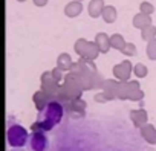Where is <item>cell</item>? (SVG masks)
<instances>
[{
  "mask_svg": "<svg viewBox=\"0 0 156 151\" xmlns=\"http://www.w3.org/2000/svg\"><path fill=\"white\" fill-rule=\"evenodd\" d=\"M63 115H64V105L57 101H51L41 112H38V119L37 122L31 125V130L32 131H49L61 122Z\"/></svg>",
  "mask_w": 156,
  "mask_h": 151,
  "instance_id": "obj_1",
  "label": "cell"
},
{
  "mask_svg": "<svg viewBox=\"0 0 156 151\" xmlns=\"http://www.w3.org/2000/svg\"><path fill=\"white\" fill-rule=\"evenodd\" d=\"M83 89L80 86V81H78V77L70 72H67L64 75V81L61 83L60 92L54 96V101L60 102V104H67L69 101H75V99H80L83 95Z\"/></svg>",
  "mask_w": 156,
  "mask_h": 151,
  "instance_id": "obj_2",
  "label": "cell"
},
{
  "mask_svg": "<svg viewBox=\"0 0 156 151\" xmlns=\"http://www.w3.org/2000/svg\"><path fill=\"white\" fill-rule=\"evenodd\" d=\"M29 133L26 131L25 127L19 125V124H14V125H9L8 127V131H6V140H8V145H11L12 148H22L25 146L26 142H29Z\"/></svg>",
  "mask_w": 156,
  "mask_h": 151,
  "instance_id": "obj_3",
  "label": "cell"
},
{
  "mask_svg": "<svg viewBox=\"0 0 156 151\" xmlns=\"http://www.w3.org/2000/svg\"><path fill=\"white\" fill-rule=\"evenodd\" d=\"M112 72L115 75V80H118L121 83H127V81H130V77L133 73V66L129 60H124V61L115 64Z\"/></svg>",
  "mask_w": 156,
  "mask_h": 151,
  "instance_id": "obj_4",
  "label": "cell"
},
{
  "mask_svg": "<svg viewBox=\"0 0 156 151\" xmlns=\"http://www.w3.org/2000/svg\"><path fill=\"white\" fill-rule=\"evenodd\" d=\"M86 107H87L86 101L80 98V99L69 101L67 104H64V112L73 119H81L86 115Z\"/></svg>",
  "mask_w": 156,
  "mask_h": 151,
  "instance_id": "obj_5",
  "label": "cell"
},
{
  "mask_svg": "<svg viewBox=\"0 0 156 151\" xmlns=\"http://www.w3.org/2000/svg\"><path fill=\"white\" fill-rule=\"evenodd\" d=\"M40 84H41V89H40V90H43L44 93H48V95L52 96V98L60 92V87H61V84L57 83V81L52 78L51 72H43V73H41Z\"/></svg>",
  "mask_w": 156,
  "mask_h": 151,
  "instance_id": "obj_6",
  "label": "cell"
},
{
  "mask_svg": "<svg viewBox=\"0 0 156 151\" xmlns=\"http://www.w3.org/2000/svg\"><path fill=\"white\" fill-rule=\"evenodd\" d=\"M48 137L44 131H32L29 136V149L31 151H46Z\"/></svg>",
  "mask_w": 156,
  "mask_h": 151,
  "instance_id": "obj_7",
  "label": "cell"
},
{
  "mask_svg": "<svg viewBox=\"0 0 156 151\" xmlns=\"http://www.w3.org/2000/svg\"><path fill=\"white\" fill-rule=\"evenodd\" d=\"M130 119L133 122V125L136 128H142L144 125H147V119H148V115L144 108H138V110H132L130 112Z\"/></svg>",
  "mask_w": 156,
  "mask_h": 151,
  "instance_id": "obj_8",
  "label": "cell"
},
{
  "mask_svg": "<svg viewBox=\"0 0 156 151\" xmlns=\"http://www.w3.org/2000/svg\"><path fill=\"white\" fill-rule=\"evenodd\" d=\"M32 101H34V104H35V108H37L38 112H41L51 101H54V98L49 96L48 93H44L43 90H37V92L32 95Z\"/></svg>",
  "mask_w": 156,
  "mask_h": 151,
  "instance_id": "obj_9",
  "label": "cell"
},
{
  "mask_svg": "<svg viewBox=\"0 0 156 151\" xmlns=\"http://www.w3.org/2000/svg\"><path fill=\"white\" fill-rule=\"evenodd\" d=\"M129 83V99L133 102H141L144 99V92L139 87L138 81H127Z\"/></svg>",
  "mask_w": 156,
  "mask_h": 151,
  "instance_id": "obj_10",
  "label": "cell"
},
{
  "mask_svg": "<svg viewBox=\"0 0 156 151\" xmlns=\"http://www.w3.org/2000/svg\"><path fill=\"white\" fill-rule=\"evenodd\" d=\"M104 6H106L104 0H90L87 5V12L92 19H98V17H101Z\"/></svg>",
  "mask_w": 156,
  "mask_h": 151,
  "instance_id": "obj_11",
  "label": "cell"
},
{
  "mask_svg": "<svg viewBox=\"0 0 156 151\" xmlns=\"http://www.w3.org/2000/svg\"><path fill=\"white\" fill-rule=\"evenodd\" d=\"M94 41L97 43V46H98V49H100L101 53H107L109 49L112 47V46H110V37H109L106 32H100V34H97Z\"/></svg>",
  "mask_w": 156,
  "mask_h": 151,
  "instance_id": "obj_12",
  "label": "cell"
},
{
  "mask_svg": "<svg viewBox=\"0 0 156 151\" xmlns=\"http://www.w3.org/2000/svg\"><path fill=\"white\" fill-rule=\"evenodd\" d=\"M81 11H83V5H81L80 0L69 2V3L64 6V14H66V17H70V19L78 17V15L81 14Z\"/></svg>",
  "mask_w": 156,
  "mask_h": 151,
  "instance_id": "obj_13",
  "label": "cell"
},
{
  "mask_svg": "<svg viewBox=\"0 0 156 151\" xmlns=\"http://www.w3.org/2000/svg\"><path fill=\"white\" fill-rule=\"evenodd\" d=\"M139 131H141L142 139L147 140V143H151V145L156 143V128H154L151 124L144 125L142 128H139Z\"/></svg>",
  "mask_w": 156,
  "mask_h": 151,
  "instance_id": "obj_14",
  "label": "cell"
},
{
  "mask_svg": "<svg viewBox=\"0 0 156 151\" xmlns=\"http://www.w3.org/2000/svg\"><path fill=\"white\" fill-rule=\"evenodd\" d=\"M133 26L136 28V29H144V28H147V26H150L151 25V19H150V15H147V14H142V12H138V14H135V17H133Z\"/></svg>",
  "mask_w": 156,
  "mask_h": 151,
  "instance_id": "obj_15",
  "label": "cell"
},
{
  "mask_svg": "<svg viewBox=\"0 0 156 151\" xmlns=\"http://www.w3.org/2000/svg\"><path fill=\"white\" fill-rule=\"evenodd\" d=\"M72 66H73V61H72L69 53L63 52V53L58 55V58H57V67L58 69H61L63 72H69Z\"/></svg>",
  "mask_w": 156,
  "mask_h": 151,
  "instance_id": "obj_16",
  "label": "cell"
},
{
  "mask_svg": "<svg viewBox=\"0 0 156 151\" xmlns=\"http://www.w3.org/2000/svg\"><path fill=\"white\" fill-rule=\"evenodd\" d=\"M118 87H119V81L118 80H106L104 81V86H103V92L109 93L115 99L116 98V93H118Z\"/></svg>",
  "mask_w": 156,
  "mask_h": 151,
  "instance_id": "obj_17",
  "label": "cell"
},
{
  "mask_svg": "<svg viewBox=\"0 0 156 151\" xmlns=\"http://www.w3.org/2000/svg\"><path fill=\"white\" fill-rule=\"evenodd\" d=\"M78 64H80V67H81V73H95L97 72V66H95L94 60L81 57L80 60H78Z\"/></svg>",
  "mask_w": 156,
  "mask_h": 151,
  "instance_id": "obj_18",
  "label": "cell"
},
{
  "mask_svg": "<svg viewBox=\"0 0 156 151\" xmlns=\"http://www.w3.org/2000/svg\"><path fill=\"white\" fill-rule=\"evenodd\" d=\"M116 15H118V12H116L115 6H112V5L104 6L103 14H101V17H103V20H104L106 23H113V22L116 20Z\"/></svg>",
  "mask_w": 156,
  "mask_h": 151,
  "instance_id": "obj_19",
  "label": "cell"
},
{
  "mask_svg": "<svg viewBox=\"0 0 156 151\" xmlns=\"http://www.w3.org/2000/svg\"><path fill=\"white\" fill-rule=\"evenodd\" d=\"M98 53H101V52H100L97 43H95V41H89V43H87V47H86V50H84V53H83V57L95 61V58L98 57Z\"/></svg>",
  "mask_w": 156,
  "mask_h": 151,
  "instance_id": "obj_20",
  "label": "cell"
},
{
  "mask_svg": "<svg viewBox=\"0 0 156 151\" xmlns=\"http://www.w3.org/2000/svg\"><path fill=\"white\" fill-rule=\"evenodd\" d=\"M126 44H127V43H126V40H124V37H122L121 34H113V35H110V46H112L113 49L122 50Z\"/></svg>",
  "mask_w": 156,
  "mask_h": 151,
  "instance_id": "obj_21",
  "label": "cell"
},
{
  "mask_svg": "<svg viewBox=\"0 0 156 151\" xmlns=\"http://www.w3.org/2000/svg\"><path fill=\"white\" fill-rule=\"evenodd\" d=\"M141 38H142L144 41H147V43L151 41V40H156V28H154L153 25L144 28V29L141 31Z\"/></svg>",
  "mask_w": 156,
  "mask_h": 151,
  "instance_id": "obj_22",
  "label": "cell"
},
{
  "mask_svg": "<svg viewBox=\"0 0 156 151\" xmlns=\"http://www.w3.org/2000/svg\"><path fill=\"white\" fill-rule=\"evenodd\" d=\"M87 40L86 38H78L76 41H75V44H73V50H75V53L76 55H80V57H83V53H84V50H86V47H87Z\"/></svg>",
  "mask_w": 156,
  "mask_h": 151,
  "instance_id": "obj_23",
  "label": "cell"
},
{
  "mask_svg": "<svg viewBox=\"0 0 156 151\" xmlns=\"http://www.w3.org/2000/svg\"><path fill=\"white\" fill-rule=\"evenodd\" d=\"M116 98L121 99V101L129 99V83H121V81H119V87H118Z\"/></svg>",
  "mask_w": 156,
  "mask_h": 151,
  "instance_id": "obj_24",
  "label": "cell"
},
{
  "mask_svg": "<svg viewBox=\"0 0 156 151\" xmlns=\"http://www.w3.org/2000/svg\"><path fill=\"white\" fill-rule=\"evenodd\" d=\"M133 73H135L136 78H145L147 73H148V69L142 63H138V64L133 66Z\"/></svg>",
  "mask_w": 156,
  "mask_h": 151,
  "instance_id": "obj_25",
  "label": "cell"
},
{
  "mask_svg": "<svg viewBox=\"0 0 156 151\" xmlns=\"http://www.w3.org/2000/svg\"><path fill=\"white\" fill-rule=\"evenodd\" d=\"M145 53H147V57H148L151 61L156 60V40H151V41L147 43V46H145Z\"/></svg>",
  "mask_w": 156,
  "mask_h": 151,
  "instance_id": "obj_26",
  "label": "cell"
},
{
  "mask_svg": "<svg viewBox=\"0 0 156 151\" xmlns=\"http://www.w3.org/2000/svg\"><path fill=\"white\" fill-rule=\"evenodd\" d=\"M139 12L147 14V15H151V14L154 12V6H153L151 3H148V2H142V3L139 5Z\"/></svg>",
  "mask_w": 156,
  "mask_h": 151,
  "instance_id": "obj_27",
  "label": "cell"
},
{
  "mask_svg": "<svg viewBox=\"0 0 156 151\" xmlns=\"http://www.w3.org/2000/svg\"><path fill=\"white\" fill-rule=\"evenodd\" d=\"M121 52H122V55H126V57H135V55H136V46H135L133 43H127Z\"/></svg>",
  "mask_w": 156,
  "mask_h": 151,
  "instance_id": "obj_28",
  "label": "cell"
},
{
  "mask_svg": "<svg viewBox=\"0 0 156 151\" xmlns=\"http://www.w3.org/2000/svg\"><path fill=\"white\" fill-rule=\"evenodd\" d=\"M51 75H52V78H54L57 83H60V84H61V81H64V73H63V70L58 69V67H54V69L51 70Z\"/></svg>",
  "mask_w": 156,
  "mask_h": 151,
  "instance_id": "obj_29",
  "label": "cell"
},
{
  "mask_svg": "<svg viewBox=\"0 0 156 151\" xmlns=\"http://www.w3.org/2000/svg\"><path fill=\"white\" fill-rule=\"evenodd\" d=\"M94 99L97 101V102H109V101H112L113 98L109 95V93H106V92H100V93H97L95 96H94Z\"/></svg>",
  "mask_w": 156,
  "mask_h": 151,
  "instance_id": "obj_30",
  "label": "cell"
},
{
  "mask_svg": "<svg viewBox=\"0 0 156 151\" xmlns=\"http://www.w3.org/2000/svg\"><path fill=\"white\" fill-rule=\"evenodd\" d=\"M32 2H34V5H35V6H38V8H43V6H46L48 0H32Z\"/></svg>",
  "mask_w": 156,
  "mask_h": 151,
  "instance_id": "obj_31",
  "label": "cell"
},
{
  "mask_svg": "<svg viewBox=\"0 0 156 151\" xmlns=\"http://www.w3.org/2000/svg\"><path fill=\"white\" fill-rule=\"evenodd\" d=\"M17 2H26V0H17Z\"/></svg>",
  "mask_w": 156,
  "mask_h": 151,
  "instance_id": "obj_32",
  "label": "cell"
},
{
  "mask_svg": "<svg viewBox=\"0 0 156 151\" xmlns=\"http://www.w3.org/2000/svg\"><path fill=\"white\" fill-rule=\"evenodd\" d=\"M80 2H81V0H80Z\"/></svg>",
  "mask_w": 156,
  "mask_h": 151,
  "instance_id": "obj_33",
  "label": "cell"
}]
</instances>
